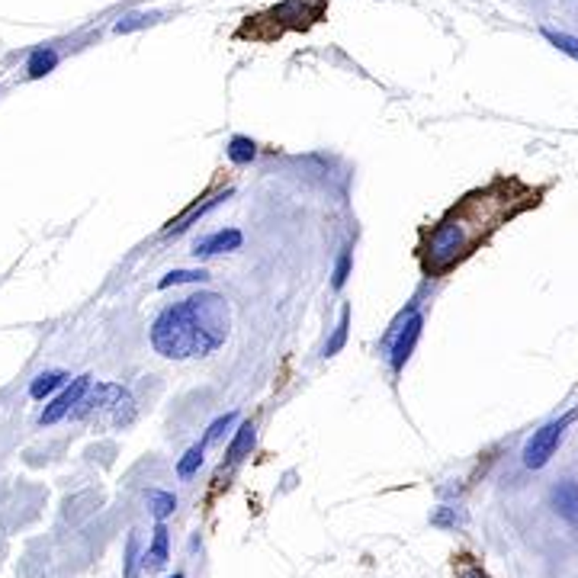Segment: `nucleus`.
Listing matches in <instances>:
<instances>
[{
  "label": "nucleus",
  "mask_w": 578,
  "mask_h": 578,
  "mask_svg": "<svg viewBox=\"0 0 578 578\" xmlns=\"http://www.w3.org/2000/svg\"><path fill=\"white\" fill-rule=\"evenodd\" d=\"M231 424H235V415H225V418H219V421H212V424H209V431H206V437H203L200 447L206 450V444H216V440L222 437L225 431H229Z\"/></svg>",
  "instance_id": "6ab92c4d"
},
{
  "label": "nucleus",
  "mask_w": 578,
  "mask_h": 578,
  "mask_svg": "<svg viewBox=\"0 0 578 578\" xmlns=\"http://www.w3.org/2000/svg\"><path fill=\"white\" fill-rule=\"evenodd\" d=\"M431 521L437 527H456V524H466V514H462V511H456V508H444V511H437Z\"/></svg>",
  "instance_id": "aec40b11"
},
{
  "label": "nucleus",
  "mask_w": 578,
  "mask_h": 578,
  "mask_svg": "<svg viewBox=\"0 0 578 578\" xmlns=\"http://www.w3.org/2000/svg\"><path fill=\"white\" fill-rule=\"evenodd\" d=\"M65 373L62 370H48V373H42V376H36L32 379V385H30V395L36 401H42L46 399V395H52L55 389H58V385H65Z\"/></svg>",
  "instance_id": "9d476101"
},
{
  "label": "nucleus",
  "mask_w": 578,
  "mask_h": 578,
  "mask_svg": "<svg viewBox=\"0 0 578 578\" xmlns=\"http://www.w3.org/2000/svg\"><path fill=\"white\" fill-rule=\"evenodd\" d=\"M206 280H209V273L203 267L200 270H170L158 286H161V289H170V286H184V283H206Z\"/></svg>",
  "instance_id": "ddd939ff"
},
{
  "label": "nucleus",
  "mask_w": 578,
  "mask_h": 578,
  "mask_svg": "<svg viewBox=\"0 0 578 578\" xmlns=\"http://www.w3.org/2000/svg\"><path fill=\"white\" fill-rule=\"evenodd\" d=\"M58 65V52L55 48H36V52L30 55V65H26V71H30V77H42V74H48V71Z\"/></svg>",
  "instance_id": "f8f14e48"
},
{
  "label": "nucleus",
  "mask_w": 578,
  "mask_h": 578,
  "mask_svg": "<svg viewBox=\"0 0 578 578\" xmlns=\"http://www.w3.org/2000/svg\"><path fill=\"white\" fill-rule=\"evenodd\" d=\"M145 501L148 508H151V514L158 517V521H164V517L174 514V508H177V498L170 492H161V488H151V492H145Z\"/></svg>",
  "instance_id": "9b49d317"
},
{
  "label": "nucleus",
  "mask_w": 578,
  "mask_h": 578,
  "mask_svg": "<svg viewBox=\"0 0 578 578\" xmlns=\"http://www.w3.org/2000/svg\"><path fill=\"white\" fill-rule=\"evenodd\" d=\"M543 36L553 42L559 52H565V55H572L578 62V39H572V36H565V32H553V30H543Z\"/></svg>",
  "instance_id": "a211bd4d"
},
{
  "label": "nucleus",
  "mask_w": 578,
  "mask_h": 578,
  "mask_svg": "<svg viewBox=\"0 0 578 578\" xmlns=\"http://www.w3.org/2000/svg\"><path fill=\"white\" fill-rule=\"evenodd\" d=\"M164 563H168V527L158 524V527H154L151 549L145 553V565H148V569H161Z\"/></svg>",
  "instance_id": "1a4fd4ad"
},
{
  "label": "nucleus",
  "mask_w": 578,
  "mask_h": 578,
  "mask_svg": "<svg viewBox=\"0 0 578 578\" xmlns=\"http://www.w3.org/2000/svg\"><path fill=\"white\" fill-rule=\"evenodd\" d=\"M254 440H257V424L254 421H245L238 427V434H235V440H231L229 447V462H238L245 460L251 450H254Z\"/></svg>",
  "instance_id": "6e6552de"
},
{
  "label": "nucleus",
  "mask_w": 578,
  "mask_h": 578,
  "mask_svg": "<svg viewBox=\"0 0 578 578\" xmlns=\"http://www.w3.org/2000/svg\"><path fill=\"white\" fill-rule=\"evenodd\" d=\"M174 578H184V575H174Z\"/></svg>",
  "instance_id": "b1692460"
},
{
  "label": "nucleus",
  "mask_w": 578,
  "mask_h": 578,
  "mask_svg": "<svg viewBox=\"0 0 578 578\" xmlns=\"http://www.w3.org/2000/svg\"><path fill=\"white\" fill-rule=\"evenodd\" d=\"M347 277H350V251H341L338 263H334V289H344Z\"/></svg>",
  "instance_id": "412c9836"
},
{
  "label": "nucleus",
  "mask_w": 578,
  "mask_h": 578,
  "mask_svg": "<svg viewBox=\"0 0 578 578\" xmlns=\"http://www.w3.org/2000/svg\"><path fill=\"white\" fill-rule=\"evenodd\" d=\"M151 20H158V16L132 13V16H125V20H119V23H116V32H119V36H123V32H132V30H139V26L151 23Z\"/></svg>",
  "instance_id": "4be33fe9"
},
{
  "label": "nucleus",
  "mask_w": 578,
  "mask_h": 578,
  "mask_svg": "<svg viewBox=\"0 0 578 578\" xmlns=\"http://www.w3.org/2000/svg\"><path fill=\"white\" fill-rule=\"evenodd\" d=\"M200 466H203V447H200V444H196V447L186 450L184 460L177 462V476H180V479H190L193 472L200 470Z\"/></svg>",
  "instance_id": "dca6fc26"
},
{
  "label": "nucleus",
  "mask_w": 578,
  "mask_h": 578,
  "mask_svg": "<svg viewBox=\"0 0 578 578\" xmlns=\"http://www.w3.org/2000/svg\"><path fill=\"white\" fill-rule=\"evenodd\" d=\"M531 203H537V193H531L517 180H495L486 190L462 196L447 216L424 235V270L427 273H447L450 267L466 261L482 241H488V235H495L511 216H517Z\"/></svg>",
  "instance_id": "f257e3e1"
},
{
  "label": "nucleus",
  "mask_w": 578,
  "mask_h": 578,
  "mask_svg": "<svg viewBox=\"0 0 578 578\" xmlns=\"http://www.w3.org/2000/svg\"><path fill=\"white\" fill-rule=\"evenodd\" d=\"M421 328H424V318L418 315L415 306H409L399 318H395L393 332L383 338V344L389 347V367H393L395 373L409 363L411 350H415L418 338H421Z\"/></svg>",
  "instance_id": "7ed1b4c3"
},
{
  "label": "nucleus",
  "mask_w": 578,
  "mask_h": 578,
  "mask_svg": "<svg viewBox=\"0 0 578 578\" xmlns=\"http://www.w3.org/2000/svg\"><path fill=\"white\" fill-rule=\"evenodd\" d=\"M245 235L238 229H222L216 235H209V238H200L196 247H193V254L196 257H212V254H225V251H238Z\"/></svg>",
  "instance_id": "423d86ee"
},
{
  "label": "nucleus",
  "mask_w": 578,
  "mask_h": 578,
  "mask_svg": "<svg viewBox=\"0 0 578 578\" xmlns=\"http://www.w3.org/2000/svg\"><path fill=\"white\" fill-rule=\"evenodd\" d=\"M572 421H578V411H565L563 418H556V421L543 424L539 431H533V437L527 440V447H524L527 470H543V466H547L549 456L556 453V447H559V440L565 437V427H569Z\"/></svg>",
  "instance_id": "20e7f679"
},
{
  "label": "nucleus",
  "mask_w": 578,
  "mask_h": 578,
  "mask_svg": "<svg viewBox=\"0 0 578 578\" xmlns=\"http://www.w3.org/2000/svg\"><path fill=\"white\" fill-rule=\"evenodd\" d=\"M257 154V145L251 139H245V135H235V139L229 142V158L235 164H251Z\"/></svg>",
  "instance_id": "4468645a"
},
{
  "label": "nucleus",
  "mask_w": 578,
  "mask_h": 578,
  "mask_svg": "<svg viewBox=\"0 0 578 578\" xmlns=\"http://www.w3.org/2000/svg\"><path fill=\"white\" fill-rule=\"evenodd\" d=\"M347 328H350V306H344V312H341V322H338V328H334L332 341H328V344H324V357H334V354H341V347L347 344Z\"/></svg>",
  "instance_id": "2eb2a0df"
},
{
  "label": "nucleus",
  "mask_w": 578,
  "mask_h": 578,
  "mask_svg": "<svg viewBox=\"0 0 578 578\" xmlns=\"http://www.w3.org/2000/svg\"><path fill=\"white\" fill-rule=\"evenodd\" d=\"M231 328V312L225 296L196 293L190 299L168 306L151 324V347L170 360L206 357L225 344Z\"/></svg>",
  "instance_id": "f03ea898"
},
{
  "label": "nucleus",
  "mask_w": 578,
  "mask_h": 578,
  "mask_svg": "<svg viewBox=\"0 0 578 578\" xmlns=\"http://www.w3.org/2000/svg\"><path fill=\"white\" fill-rule=\"evenodd\" d=\"M125 578H139V533H129L125 543Z\"/></svg>",
  "instance_id": "f3484780"
},
{
  "label": "nucleus",
  "mask_w": 578,
  "mask_h": 578,
  "mask_svg": "<svg viewBox=\"0 0 578 578\" xmlns=\"http://www.w3.org/2000/svg\"><path fill=\"white\" fill-rule=\"evenodd\" d=\"M553 508L559 517H565L572 527H578V482L565 479L553 488Z\"/></svg>",
  "instance_id": "0eeeda50"
},
{
  "label": "nucleus",
  "mask_w": 578,
  "mask_h": 578,
  "mask_svg": "<svg viewBox=\"0 0 578 578\" xmlns=\"http://www.w3.org/2000/svg\"><path fill=\"white\" fill-rule=\"evenodd\" d=\"M91 389V376H77V379H71V385L65 389L58 399L48 405L46 411H42V418L39 421L42 424H55V421H62L65 415H68L74 405H81V399H84V393Z\"/></svg>",
  "instance_id": "39448f33"
},
{
  "label": "nucleus",
  "mask_w": 578,
  "mask_h": 578,
  "mask_svg": "<svg viewBox=\"0 0 578 578\" xmlns=\"http://www.w3.org/2000/svg\"><path fill=\"white\" fill-rule=\"evenodd\" d=\"M456 578H488L486 572L479 569L476 563H472L470 556H462V563H460V569H456Z\"/></svg>",
  "instance_id": "5701e85b"
}]
</instances>
